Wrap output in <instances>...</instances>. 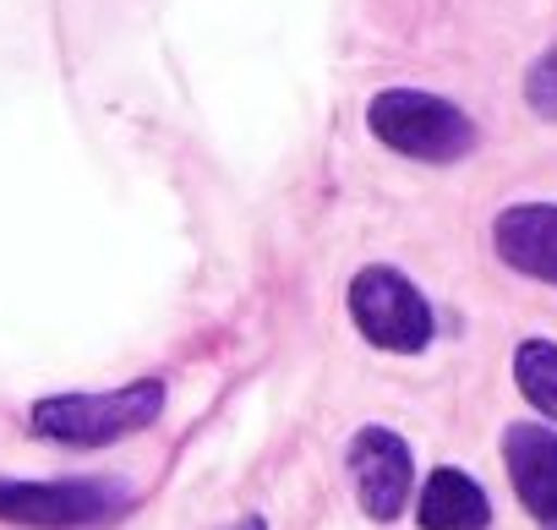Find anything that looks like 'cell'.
<instances>
[{"label":"cell","instance_id":"1","mask_svg":"<svg viewBox=\"0 0 557 530\" xmlns=\"http://www.w3.org/2000/svg\"><path fill=\"white\" fill-rule=\"evenodd\" d=\"M159 410H164V383L143 378V383H126V389H110V394H50V399L34 405L28 421L50 443L104 448V443H121V437L153 427Z\"/></svg>","mask_w":557,"mask_h":530},{"label":"cell","instance_id":"2","mask_svg":"<svg viewBox=\"0 0 557 530\" xmlns=\"http://www.w3.org/2000/svg\"><path fill=\"white\" fill-rule=\"evenodd\" d=\"M367 126L383 148L405 153V159H426V164H454L475 148V121L426 94V88H388L367 104Z\"/></svg>","mask_w":557,"mask_h":530},{"label":"cell","instance_id":"3","mask_svg":"<svg viewBox=\"0 0 557 530\" xmlns=\"http://www.w3.org/2000/svg\"><path fill=\"white\" fill-rule=\"evenodd\" d=\"M350 318L377 350H394V356L426 350L432 329H437L426 296L399 269H388V262H372V269H361L350 280Z\"/></svg>","mask_w":557,"mask_h":530},{"label":"cell","instance_id":"4","mask_svg":"<svg viewBox=\"0 0 557 530\" xmlns=\"http://www.w3.org/2000/svg\"><path fill=\"white\" fill-rule=\"evenodd\" d=\"M126 508L115 481H0V519L34 530H83Z\"/></svg>","mask_w":557,"mask_h":530},{"label":"cell","instance_id":"5","mask_svg":"<svg viewBox=\"0 0 557 530\" xmlns=\"http://www.w3.org/2000/svg\"><path fill=\"white\" fill-rule=\"evenodd\" d=\"M350 476H356V497L361 508L388 525L405 514L410 492H416V459H410V443L388 427H361L356 443H350Z\"/></svg>","mask_w":557,"mask_h":530},{"label":"cell","instance_id":"6","mask_svg":"<svg viewBox=\"0 0 557 530\" xmlns=\"http://www.w3.org/2000/svg\"><path fill=\"white\" fill-rule=\"evenodd\" d=\"M492 246L508 269L557 285V202H519L503 208L492 224Z\"/></svg>","mask_w":557,"mask_h":530},{"label":"cell","instance_id":"7","mask_svg":"<svg viewBox=\"0 0 557 530\" xmlns=\"http://www.w3.org/2000/svg\"><path fill=\"white\" fill-rule=\"evenodd\" d=\"M503 465H508V481H513L519 503L541 525L557 519V432L535 427V421L508 427L503 432Z\"/></svg>","mask_w":557,"mask_h":530},{"label":"cell","instance_id":"8","mask_svg":"<svg viewBox=\"0 0 557 530\" xmlns=\"http://www.w3.org/2000/svg\"><path fill=\"white\" fill-rule=\"evenodd\" d=\"M416 514H421V530H486L492 525V503L481 481L465 476L459 465H443L426 476Z\"/></svg>","mask_w":557,"mask_h":530},{"label":"cell","instance_id":"9","mask_svg":"<svg viewBox=\"0 0 557 530\" xmlns=\"http://www.w3.org/2000/svg\"><path fill=\"white\" fill-rule=\"evenodd\" d=\"M513 378H519V394L557 421V345L552 340H524L513 350Z\"/></svg>","mask_w":557,"mask_h":530},{"label":"cell","instance_id":"10","mask_svg":"<svg viewBox=\"0 0 557 530\" xmlns=\"http://www.w3.org/2000/svg\"><path fill=\"white\" fill-rule=\"evenodd\" d=\"M524 99H530V110H535L541 121H557V45L530 66V77H524Z\"/></svg>","mask_w":557,"mask_h":530},{"label":"cell","instance_id":"11","mask_svg":"<svg viewBox=\"0 0 557 530\" xmlns=\"http://www.w3.org/2000/svg\"><path fill=\"white\" fill-rule=\"evenodd\" d=\"M235 530H268V525H262V519H257V514H251V519H240V525H235Z\"/></svg>","mask_w":557,"mask_h":530},{"label":"cell","instance_id":"12","mask_svg":"<svg viewBox=\"0 0 557 530\" xmlns=\"http://www.w3.org/2000/svg\"><path fill=\"white\" fill-rule=\"evenodd\" d=\"M546 530H557V519H546Z\"/></svg>","mask_w":557,"mask_h":530}]
</instances>
